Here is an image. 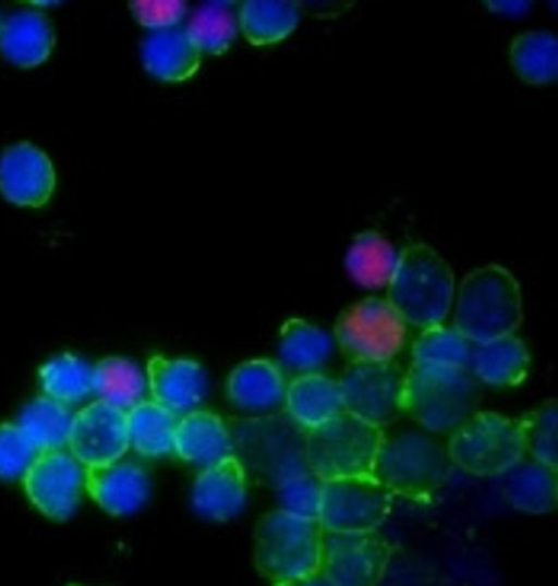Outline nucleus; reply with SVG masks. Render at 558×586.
Listing matches in <instances>:
<instances>
[{"mask_svg": "<svg viewBox=\"0 0 558 586\" xmlns=\"http://www.w3.org/2000/svg\"><path fill=\"white\" fill-rule=\"evenodd\" d=\"M422 428L384 430L374 476L393 495L428 501L448 481L452 463L446 445Z\"/></svg>", "mask_w": 558, "mask_h": 586, "instance_id": "20e7f679", "label": "nucleus"}, {"mask_svg": "<svg viewBox=\"0 0 558 586\" xmlns=\"http://www.w3.org/2000/svg\"><path fill=\"white\" fill-rule=\"evenodd\" d=\"M84 486L94 501L111 515H126L147 500L149 479L145 469L120 460L85 467Z\"/></svg>", "mask_w": 558, "mask_h": 586, "instance_id": "f3484780", "label": "nucleus"}, {"mask_svg": "<svg viewBox=\"0 0 558 586\" xmlns=\"http://www.w3.org/2000/svg\"><path fill=\"white\" fill-rule=\"evenodd\" d=\"M144 68L165 82H183L199 69L202 53L185 28L170 27L151 30L142 41Z\"/></svg>", "mask_w": 558, "mask_h": 586, "instance_id": "6ab92c4d", "label": "nucleus"}, {"mask_svg": "<svg viewBox=\"0 0 558 586\" xmlns=\"http://www.w3.org/2000/svg\"><path fill=\"white\" fill-rule=\"evenodd\" d=\"M134 19L153 30L178 26L186 13L184 1H131Z\"/></svg>", "mask_w": 558, "mask_h": 586, "instance_id": "e433bc0d", "label": "nucleus"}, {"mask_svg": "<svg viewBox=\"0 0 558 586\" xmlns=\"http://www.w3.org/2000/svg\"><path fill=\"white\" fill-rule=\"evenodd\" d=\"M231 4L210 1L193 12L185 29L201 53L220 56L233 44L239 20Z\"/></svg>", "mask_w": 558, "mask_h": 586, "instance_id": "2f4dec72", "label": "nucleus"}, {"mask_svg": "<svg viewBox=\"0 0 558 586\" xmlns=\"http://www.w3.org/2000/svg\"><path fill=\"white\" fill-rule=\"evenodd\" d=\"M404 374L393 359L350 362L338 379L344 411L385 430L403 414Z\"/></svg>", "mask_w": 558, "mask_h": 586, "instance_id": "9d476101", "label": "nucleus"}, {"mask_svg": "<svg viewBox=\"0 0 558 586\" xmlns=\"http://www.w3.org/2000/svg\"><path fill=\"white\" fill-rule=\"evenodd\" d=\"M286 390L280 366L267 358H253L239 364L229 375L227 396L236 407L264 411L277 405Z\"/></svg>", "mask_w": 558, "mask_h": 586, "instance_id": "5701e85b", "label": "nucleus"}, {"mask_svg": "<svg viewBox=\"0 0 558 586\" xmlns=\"http://www.w3.org/2000/svg\"><path fill=\"white\" fill-rule=\"evenodd\" d=\"M331 338L302 318H290L280 328L281 361L299 374L320 371L331 356Z\"/></svg>", "mask_w": 558, "mask_h": 586, "instance_id": "a878e982", "label": "nucleus"}, {"mask_svg": "<svg viewBox=\"0 0 558 586\" xmlns=\"http://www.w3.org/2000/svg\"><path fill=\"white\" fill-rule=\"evenodd\" d=\"M244 37L254 46H269L283 40L296 27L299 5L294 1H245L239 12Z\"/></svg>", "mask_w": 558, "mask_h": 586, "instance_id": "bb28decb", "label": "nucleus"}, {"mask_svg": "<svg viewBox=\"0 0 558 586\" xmlns=\"http://www.w3.org/2000/svg\"><path fill=\"white\" fill-rule=\"evenodd\" d=\"M488 9L493 12L508 14V15H518L523 14L530 8L529 1H487Z\"/></svg>", "mask_w": 558, "mask_h": 586, "instance_id": "4c0bfd02", "label": "nucleus"}, {"mask_svg": "<svg viewBox=\"0 0 558 586\" xmlns=\"http://www.w3.org/2000/svg\"><path fill=\"white\" fill-rule=\"evenodd\" d=\"M393 497L374 475L322 480L318 521L327 532L377 530Z\"/></svg>", "mask_w": 558, "mask_h": 586, "instance_id": "1a4fd4ad", "label": "nucleus"}, {"mask_svg": "<svg viewBox=\"0 0 558 586\" xmlns=\"http://www.w3.org/2000/svg\"><path fill=\"white\" fill-rule=\"evenodd\" d=\"M530 365L527 347L514 333L472 343L469 368L480 382L499 388L519 386Z\"/></svg>", "mask_w": 558, "mask_h": 586, "instance_id": "aec40b11", "label": "nucleus"}, {"mask_svg": "<svg viewBox=\"0 0 558 586\" xmlns=\"http://www.w3.org/2000/svg\"><path fill=\"white\" fill-rule=\"evenodd\" d=\"M56 173L45 151L28 142L5 148L0 157V193L10 203L37 208L51 197Z\"/></svg>", "mask_w": 558, "mask_h": 586, "instance_id": "4468645a", "label": "nucleus"}, {"mask_svg": "<svg viewBox=\"0 0 558 586\" xmlns=\"http://www.w3.org/2000/svg\"><path fill=\"white\" fill-rule=\"evenodd\" d=\"M146 387L140 367L125 357L109 356L93 368V391L125 412L142 401Z\"/></svg>", "mask_w": 558, "mask_h": 586, "instance_id": "7c9ffc66", "label": "nucleus"}, {"mask_svg": "<svg viewBox=\"0 0 558 586\" xmlns=\"http://www.w3.org/2000/svg\"><path fill=\"white\" fill-rule=\"evenodd\" d=\"M407 323L387 300L367 297L344 309L336 320L337 345L349 362L392 361L401 351Z\"/></svg>", "mask_w": 558, "mask_h": 586, "instance_id": "6e6552de", "label": "nucleus"}, {"mask_svg": "<svg viewBox=\"0 0 558 586\" xmlns=\"http://www.w3.org/2000/svg\"><path fill=\"white\" fill-rule=\"evenodd\" d=\"M547 400L518 419L525 452L532 459L558 468V407Z\"/></svg>", "mask_w": 558, "mask_h": 586, "instance_id": "f704fd0d", "label": "nucleus"}, {"mask_svg": "<svg viewBox=\"0 0 558 586\" xmlns=\"http://www.w3.org/2000/svg\"><path fill=\"white\" fill-rule=\"evenodd\" d=\"M454 467L477 477L502 476L526 454L518 419L476 411L446 444Z\"/></svg>", "mask_w": 558, "mask_h": 586, "instance_id": "0eeeda50", "label": "nucleus"}, {"mask_svg": "<svg viewBox=\"0 0 558 586\" xmlns=\"http://www.w3.org/2000/svg\"><path fill=\"white\" fill-rule=\"evenodd\" d=\"M246 476L242 462L232 453L204 466L192 489V504L202 516L225 522L243 508Z\"/></svg>", "mask_w": 558, "mask_h": 586, "instance_id": "2eb2a0df", "label": "nucleus"}, {"mask_svg": "<svg viewBox=\"0 0 558 586\" xmlns=\"http://www.w3.org/2000/svg\"><path fill=\"white\" fill-rule=\"evenodd\" d=\"M324 529L318 518L277 509L263 514L254 534V563L276 585L310 583L319 577Z\"/></svg>", "mask_w": 558, "mask_h": 586, "instance_id": "f257e3e1", "label": "nucleus"}, {"mask_svg": "<svg viewBox=\"0 0 558 586\" xmlns=\"http://www.w3.org/2000/svg\"><path fill=\"white\" fill-rule=\"evenodd\" d=\"M505 476L504 493L517 510L529 514H546L557 508L558 468L524 457Z\"/></svg>", "mask_w": 558, "mask_h": 586, "instance_id": "b1692460", "label": "nucleus"}, {"mask_svg": "<svg viewBox=\"0 0 558 586\" xmlns=\"http://www.w3.org/2000/svg\"><path fill=\"white\" fill-rule=\"evenodd\" d=\"M392 547L377 530L323 535L319 577L337 586H373L389 565Z\"/></svg>", "mask_w": 558, "mask_h": 586, "instance_id": "9b49d317", "label": "nucleus"}, {"mask_svg": "<svg viewBox=\"0 0 558 586\" xmlns=\"http://www.w3.org/2000/svg\"><path fill=\"white\" fill-rule=\"evenodd\" d=\"M172 451L185 462L206 466L231 454V439L217 414L192 410L178 419Z\"/></svg>", "mask_w": 558, "mask_h": 586, "instance_id": "412c9836", "label": "nucleus"}, {"mask_svg": "<svg viewBox=\"0 0 558 586\" xmlns=\"http://www.w3.org/2000/svg\"><path fill=\"white\" fill-rule=\"evenodd\" d=\"M398 255L393 246L375 231L362 232L352 242L345 256L350 277L365 288L387 285Z\"/></svg>", "mask_w": 558, "mask_h": 586, "instance_id": "c85d7f7f", "label": "nucleus"}, {"mask_svg": "<svg viewBox=\"0 0 558 586\" xmlns=\"http://www.w3.org/2000/svg\"><path fill=\"white\" fill-rule=\"evenodd\" d=\"M68 444L84 467L120 460L130 448L126 412L102 400L88 404L73 416Z\"/></svg>", "mask_w": 558, "mask_h": 586, "instance_id": "ddd939ff", "label": "nucleus"}, {"mask_svg": "<svg viewBox=\"0 0 558 586\" xmlns=\"http://www.w3.org/2000/svg\"><path fill=\"white\" fill-rule=\"evenodd\" d=\"M39 380L46 395L73 404L93 392V367L72 354H62L48 361L39 369Z\"/></svg>", "mask_w": 558, "mask_h": 586, "instance_id": "473e14b6", "label": "nucleus"}, {"mask_svg": "<svg viewBox=\"0 0 558 586\" xmlns=\"http://www.w3.org/2000/svg\"><path fill=\"white\" fill-rule=\"evenodd\" d=\"M54 45L48 19L40 12L19 10L0 26V50L13 64L28 69L45 62Z\"/></svg>", "mask_w": 558, "mask_h": 586, "instance_id": "4be33fe9", "label": "nucleus"}, {"mask_svg": "<svg viewBox=\"0 0 558 586\" xmlns=\"http://www.w3.org/2000/svg\"><path fill=\"white\" fill-rule=\"evenodd\" d=\"M179 417L153 400L140 401L126 411L130 447L146 457L168 454Z\"/></svg>", "mask_w": 558, "mask_h": 586, "instance_id": "393cba45", "label": "nucleus"}, {"mask_svg": "<svg viewBox=\"0 0 558 586\" xmlns=\"http://www.w3.org/2000/svg\"><path fill=\"white\" fill-rule=\"evenodd\" d=\"M387 301L408 325L426 328L441 323L454 291L450 266L429 245L405 246L387 283Z\"/></svg>", "mask_w": 558, "mask_h": 586, "instance_id": "7ed1b4c3", "label": "nucleus"}, {"mask_svg": "<svg viewBox=\"0 0 558 586\" xmlns=\"http://www.w3.org/2000/svg\"><path fill=\"white\" fill-rule=\"evenodd\" d=\"M283 400L291 420L305 431L344 411L339 381L322 371L299 374L286 387Z\"/></svg>", "mask_w": 558, "mask_h": 586, "instance_id": "a211bd4d", "label": "nucleus"}, {"mask_svg": "<svg viewBox=\"0 0 558 586\" xmlns=\"http://www.w3.org/2000/svg\"><path fill=\"white\" fill-rule=\"evenodd\" d=\"M510 62L518 76L527 84L545 85L557 80L558 42L546 30H530L513 38Z\"/></svg>", "mask_w": 558, "mask_h": 586, "instance_id": "cd10ccee", "label": "nucleus"}, {"mask_svg": "<svg viewBox=\"0 0 558 586\" xmlns=\"http://www.w3.org/2000/svg\"><path fill=\"white\" fill-rule=\"evenodd\" d=\"M146 381L151 400L179 416L194 410L207 386L205 371L196 361L161 355L148 359Z\"/></svg>", "mask_w": 558, "mask_h": 586, "instance_id": "dca6fc26", "label": "nucleus"}, {"mask_svg": "<svg viewBox=\"0 0 558 586\" xmlns=\"http://www.w3.org/2000/svg\"><path fill=\"white\" fill-rule=\"evenodd\" d=\"M72 418L66 404L44 395L23 408L17 425L40 452L62 449L68 443Z\"/></svg>", "mask_w": 558, "mask_h": 586, "instance_id": "c756f323", "label": "nucleus"}, {"mask_svg": "<svg viewBox=\"0 0 558 586\" xmlns=\"http://www.w3.org/2000/svg\"><path fill=\"white\" fill-rule=\"evenodd\" d=\"M472 343L454 327L441 323L422 329L412 346V362L447 367H469Z\"/></svg>", "mask_w": 558, "mask_h": 586, "instance_id": "72a5a7b5", "label": "nucleus"}, {"mask_svg": "<svg viewBox=\"0 0 558 586\" xmlns=\"http://www.w3.org/2000/svg\"><path fill=\"white\" fill-rule=\"evenodd\" d=\"M481 382L469 367L412 362L404 374L402 413L433 434L450 435L476 408Z\"/></svg>", "mask_w": 558, "mask_h": 586, "instance_id": "f03ea898", "label": "nucleus"}, {"mask_svg": "<svg viewBox=\"0 0 558 586\" xmlns=\"http://www.w3.org/2000/svg\"><path fill=\"white\" fill-rule=\"evenodd\" d=\"M23 475L26 495L41 513L57 521L71 516L85 479V467L72 453L40 451Z\"/></svg>", "mask_w": 558, "mask_h": 586, "instance_id": "f8f14e48", "label": "nucleus"}, {"mask_svg": "<svg viewBox=\"0 0 558 586\" xmlns=\"http://www.w3.org/2000/svg\"><path fill=\"white\" fill-rule=\"evenodd\" d=\"M384 429L343 411L307 430L305 454L320 480L374 474Z\"/></svg>", "mask_w": 558, "mask_h": 586, "instance_id": "423d86ee", "label": "nucleus"}, {"mask_svg": "<svg viewBox=\"0 0 558 586\" xmlns=\"http://www.w3.org/2000/svg\"><path fill=\"white\" fill-rule=\"evenodd\" d=\"M37 453L19 425H0V478L11 479L24 474Z\"/></svg>", "mask_w": 558, "mask_h": 586, "instance_id": "c9c22d12", "label": "nucleus"}, {"mask_svg": "<svg viewBox=\"0 0 558 586\" xmlns=\"http://www.w3.org/2000/svg\"><path fill=\"white\" fill-rule=\"evenodd\" d=\"M523 316L519 282L502 266L470 271L460 284L453 327L471 343L512 334Z\"/></svg>", "mask_w": 558, "mask_h": 586, "instance_id": "39448f33", "label": "nucleus"}]
</instances>
